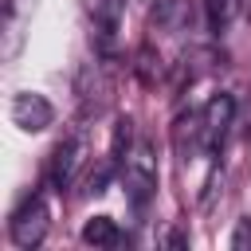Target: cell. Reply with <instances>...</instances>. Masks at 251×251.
Segmentation results:
<instances>
[{
  "label": "cell",
  "mask_w": 251,
  "mask_h": 251,
  "mask_svg": "<svg viewBox=\"0 0 251 251\" xmlns=\"http://www.w3.org/2000/svg\"><path fill=\"white\" fill-rule=\"evenodd\" d=\"M122 165V184H126V196L141 208L153 192H157V153L149 141H137L126 149V157L118 161Z\"/></svg>",
  "instance_id": "6da1fadb"
},
{
  "label": "cell",
  "mask_w": 251,
  "mask_h": 251,
  "mask_svg": "<svg viewBox=\"0 0 251 251\" xmlns=\"http://www.w3.org/2000/svg\"><path fill=\"white\" fill-rule=\"evenodd\" d=\"M47 227H51V208H47V200H43L39 192H35V196H27V200L12 212V220H8L12 243H16V247H24V251L39 247V243L47 239Z\"/></svg>",
  "instance_id": "7a4b0ae2"
},
{
  "label": "cell",
  "mask_w": 251,
  "mask_h": 251,
  "mask_svg": "<svg viewBox=\"0 0 251 251\" xmlns=\"http://www.w3.org/2000/svg\"><path fill=\"white\" fill-rule=\"evenodd\" d=\"M8 114H12V126H20L24 133H43L55 122V106L35 90H20L8 106Z\"/></svg>",
  "instance_id": "3957f363"
},
{
  "label": "cell",
  "mask_w": 251,
  "mask_h": 251,
  "mask_svg": "<svg viewBox=\"0 0 251 251\" xmlns=\"http://www.w3.org/2000/svg\"><path fill=\"white\" fill-rule=\"evenodd\" d=\"M82 165H86V137H82V133L63 137V141L55 145V153H51V184H55V188L75 184V176L82 173Z\"/></svg>",
  "instance_id": "277c9868"
},
{
  "label": "cell",
  "mask_w": 251,
  "mask_h": 251,
  "mask_svg": "<svg viewBox=\"0 0 251 251\" xmlns=\"http://www.w3.org/2000/svg\"><path fill=\"white\" fill-rule=\"evenodd\" d=\"M231 114H235L231 94L208 98V106L200 110V141H204V153H216V149L224 145V133H227V126H231Z\"/></svg>",
  "instance_id": "5b68a950"
},
{
  "label": "cell",
  "mask_w": 251,
  "mask_h": 251,
  "mask_svg": "<svg viewBox=\"0 0 251 251\" xmlns=\"http://www.w3.org/2000/svg\"><path fill=\"white\" fill-rule=\"evenodd\" d=\"M31 12H35V0H8L4 4V59L20 55L24 27L31 24Z\"/></svg>",
  "instance_id": "8992f818"
},
{
  "label": "cell",
  "mask_w": 251,
  "mask_h": 251,
  "mask_svg": "<svg viewBox=\"0 0 251 251\" xmlns=\"http://www.w3.org/2000/svg\"><path fill=\"white\" fill-rule=\"evenodd\" d=\"M122 8H126V0H90V16H94L102 47H114V35L122 27Z\"/></svg>",
  "instance_id": "52a82bcc"
},
{
  "label": "cell",
  "mask_w": 251,
  "mask_h": 251,
  "mask_svg": "<svg viewBox=\"0 0 251 251\" xmlns=\"http://www.w3.org/2000/svg\"><path fill=\"white\" fill-rule=\"evenodd\" d=\"M82 243H90V247H114V243H122V231H118V224L110 216H90L82 224Z\"/></svg>",
  "instance_id": "ba28073f"
},
{
  "label": "cell",
  "mask_w": 251,
  "mask_h": 251,
  "mask_svg": "<svg viewBox=\"0 0 251 251\" xmlns=\"http://www.w3.org/2000/svg\"><path fill=\"white\" fill-rule=\"evenodd\" d=\"M204 4H208V24H212L216 31L231 27L235 16L243 12V0H204Z\"/></svg>",
  "instance_id": "9c48e42d"
},
{
  "label": "cell",
  "mask_w": 251,
  "mask_h": 251,
  "mask_svg": "<svg viewBox=\"0 0 251 251\" xmlns=\"http://www.w3.org/2000/svg\"><path fill=\"white\" fill-rule=\"evenodd\" d=\"M231 247H235V251H243V247H251V220H239V224H235V235H231Z\"/></svg>",
  "instance_id": "30bf717a"
}]
</instances>
